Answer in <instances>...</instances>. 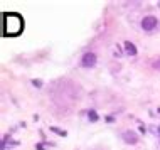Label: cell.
I'll return each mask as SVG.
<instances>
[{"mask_svg":"<svg viewBox=\"0 0 160 150\" xmlns=\"http://www.w3.org/2000/svg\"><path fill=\"white\" fill-rule=\"evenodd\" d=\"M24 29V19L19 14L14 12H5L3 14V36L5 37H15L22 32Z\"/></svg>","mask_w":160,"mask_h":150,"instance_id":"cell-1","label":"cell"},{"mask_svg":"<svg viewBox=\"0 0 160 150\" xmlns=\"http://www.w3.org/2000/svg\"><path fill=\"white\" fill-rule=\"evenodd\" d=\"M157 25H158V20H157V17H153V15H147V17L142 19V29L147 31V32L153 31Z\"/></svg>","mask_w":160,"mask_h":150,"instance_id":"cell-2","label":"cell"},{"mask_svg":"<svg viewBox=\"0 0 160 150\" xmlns=\"http://www.w3.org/2000/svg\"><path fill=\"white\" fill-rule=\"evenodd\" d=\"M96 61H98V58L94 52H84L83 58H81V66L83 68H93L94 64H96Z\"/></svg>","mask_w":160,"mask_h":150,"instance_id":"cell-3","label":"cell"},{"mask_svg":"<svg viewBox=\"0 0 160 150\" xmlns=\"http://www.w3.org/2000/svg\"><path fill=\"white\" fill-rule=\"evenodd\" d=\"M122 138H123V142L128 143V145H137L138 142H140L138 135H137L133 130H125L123 133H122Z\"/></svg>","mask_w":160,"mask_h":150,"instance_id":"cell-4","label":"cell"},{"mask_svg":"<svg viewBox=\"0 0 160 150\" xmlns=\"http://www.w3.org/2000/svg\"><path fill=\"white\" fill-rule=\"evenodd\" d=\"M123 48H125V52H127L128 56H137V48H135V44L133 42H130V41H125L123 42Z\"/></svg>","mask_w":160,"mask_h":150,"instance_id":"cell-5","label":"cell"},{"mask_svg":"<svg viewBox=\"0 0 160 150\" xmlns=\"http://www.w3.org/2000/svg\"><path fill=\"white\" fill-rule=\"evenodd\" d=\"M51 132H54V133L59 135V137H66L68 135L66 130H61V128H58V127H51Z\"/></svg>","mask_w":160,"mask_h":150,"instance_id":"cell-6","label":"cell"},{"mask_svg":"<svg viewBox=\"0 0 160 150\" xmlns=\"http://www.w3.org/2000/svg\"><path fill=\"white\" fill-rule=\"evenodd\" d=\"M88 118H89V122L94 123V122H98L99 117H98V113H96L94 110H89V111H88Z\"/></svg>","mask_w":160,"mask_h":150,"instance_id":"cell-7","label":"cell"},{"mask_svg":"<svg viewBox=\"0 0 160 150\" xmlns=\"http://www.w3.org/2000/svg\"><path fill=\"white\" fill-rule=\"evenodd\" d=\"M32 84L36 88H42V79H32Z\"/></svg>","mask_w":160,"mask_h":150,"instance_id":"cell-8","label":"cell"},{"mask_svg":"<svg viewBox=\"0 0 160 150\" xmlns=\"http://www.w3.org/2000/svg\"><path fill=\"white\" fill-rule=\"evenodd\" d=\"M36 150H46V143H37L36 145Z\"/></svg>","mask_w":160,"mask_h":150,"instance_id":"cell-9","label":"cell"}]
</instances>
